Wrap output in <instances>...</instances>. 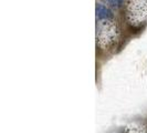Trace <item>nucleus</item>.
<instances>
[{"mask_svg": "<svg viewBox=\"0 0 147 133\" xmlns=\"http://www.w3.org/2000/svg\"><path fill=\"white\" fill-rule=\"evenodd\" d=\"M96 17L100 20H110L113 19V12L103 5H96Z\"/></svg>", "mask_w": 147, "mask_h": 133, "instance_id": "f257e3e1", "label": "nucleus"}, {"mask_svg": "<svg viewBox=\"0 0 147 133\" xmlns=\"http://www.w3.org/2000/svg\"><path fill=\"white\" fill-rule=\"evenodd\" d=\"M104 2H106L107 5H110L112 7H119L118 6V0H104Z\"/></svg>", "mask_w": 147, "mask_h": 133, "instance_id": "f03ea898", "label": "nucleus"}, {"mask_svg": "<svg viewBox=\"0 0 147 133\" xmlns=\"http://www.w3.org/2000/svg\"><path fill=\"white\" fill-rule=\"evenodd\" d=\"M122 2H123V0H118V6H121V5H122Z\"/></svg>", "mask_w": 147, "mask_h": 133, "instance_id": "7ed1b4c3", "label": "nucleus"}]
</instances>
